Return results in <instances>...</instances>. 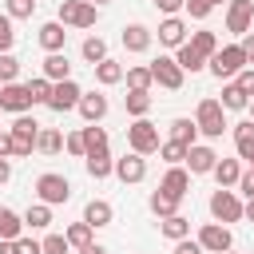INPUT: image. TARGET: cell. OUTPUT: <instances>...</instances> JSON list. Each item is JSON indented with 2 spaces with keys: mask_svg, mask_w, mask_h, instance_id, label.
Masks as SVG:
<instances>
[{
  "mask_svg": "<svg viewBox=\"0 0 254 254\" xmlns=\"http://www.w3.org/2000/svg\"><path fill=\"white\" fill-rule=\"evenodd\" d=\"M194 127H198L206 139H218V135L226 131V111H222V103H218V99H202L198 111H194Z\"/></svg>",
  "mask_w": 254,
  "mask_h": 254,
  "instance_id": "cell-1",
  "label": "cell"
},
{
  "mask_svg": "<svg viewBox=\"0 0 254 254\" xmlns=\"http://www.w3.org/2000/svg\"><path fill=\"white\" fill-rule=\"evenodd\" d=\"M95 16H99V8L91 0H64L60 4V24L64 28H95Z\"/></svg>",
  "mask_w": 254,
  "mask_h": 254,
  "instance_id": "cell-2",
  "label": "cell"
},
{
  "mask_svg": "<svg viewBox=\"0 0 254 254\" xmlns=\"http://www.w3.org/2000/svg\"><path fill=\"white\" fill-rule=\"evenodd\" d=\"M206 64H210V71H214L218 79H234V75L246 67V56H242V48H238V44H226V48H218Z\"/></svg>",
  "mask_w": 254,
  "mask_h": 254,
  "instance_id": "cell-3",
  "label": "cell"
},
{
  "mask_svg": "<svg viewBox=\"0 0 254 254\" xmlns=\"http://www.w3.org/2000/svg\"><path fill=\"white\" fill-rule=\"evenodd\" d=\"M36 194H40V202H44V206H60V202H67V198H71V183H67L64 175L48 171V175H40V179H36Z\"/></svg>",
  "mask_w": 254,
  "mask_h": 254,
  "instance_id": "cell-4",
  "label": "cell"
},
{
  "mask_svg": "<svg viewBox=\"0 0 254 254\" xmlns=\"http://www.w3.org/2000/svg\"><path fill=\"white\" fill-rule=\"evenodd\" d=\"M210 214H214V222H238L242 218V198L230 190V187H218L214 194H210Z\"/></svg>",
  "mask_w": 254,
  "mask_h": 254,
  "instance_id": "cell-5",
  "label": "cell"
},
{
  "mask_svg": "<svg viewBox=\"0 0 254 254\" xmlns=\"http://www.w3.org/2000/svg\"><path fill=\"white\" fill-rule=\"evenodd\" d=\"M127 143H131L135 155H151V151H159V127L151 119H135L127 127Z\"/></svg>",
  "mask_w": 254,
  "mask_h": 254,
  "instance_id": "cell-6",
  "label": "cell"
},
{
  "mask_svg": "<svg viewBox=\"0 0 254 254\" xmlns=\"http://www.w3.org/2000/svg\"><path fill=\"white\" fill-rule=\"evenodd\" d=\"M147 67H151V79H155L159 87H167V91H179V87H183V75H187V71L175 64V56H159V60H151Z\"/></svg>",
  "mask_w": 254,
  "mask_h": 254,
  "instance_id": "cell-7",
  "label": "cell"
},
{
  "mask_svg": "<svg viewBox=\"0 0 254 254\" xmlns=\"http://www.w3.org/2000/svg\"><path fill=\"white\" fill-rule=\"evenodd\" d=\"M194 242L202 246V254H226V250L234 246V238H230V230H226L222 222H206Z\"/></svg>",
  "mask_w": 254,
  "mask_h": 254,
  "instance_id": "cell-8",
  "label": "cell"
},
{
  "mask_svg": "<svg viewBox=\"0 0 254 254\" xmlns=\"http://www.w3.org/2000/svg\"><path fill=\"white\" fill-rule=\"evenodd\" d=\"M254 24V0H230L226 4V32L230 36H246Z\"/></svg>",
  "mask_w": 254,
  "mask_h": 254,
  "instance_id": "cell-9",
  "label": "cell"
},
{
  "mask_svg": "<svg viewBox=\"0 0 254 254\" xmlns=\"http://www.w3.org/2000/svg\"><path fill=\"white\" fill-rule=\"evenodd\" d=\"M28 107H32L28 83H0V111H12V115H28Z\"/></svg>",
  "mask_w": 254,
  "mask_h": 254,
  "instance_id": "cell-10",
  "label": "cell"
},
{
  "mask_svg": "<svg viewBox=\"0 0 254 254\" xmlns=\"http://www.w3.org/2000/svg\"><path fill=\"white\" fill-rule=\"evenodd\" d=\"M79 95H83V91H79V83H75V79H64V83H52V95H48V107L64 115V111H71V107H79Z\"/></svg>",
  "mask_w": 254,
  "mask_h": 254,
  "instance_id": "cell-11",
  "label": "cell"
},
{
  "mask_svg": "<svg viewBox=\"0 0 254 254\" xmlns=\"http://www.w3.org/2000/svg\"><path fill=\"white\" fill-rule=\"evenodd\" d=\"M111 175H119V183H143L147 179V159L143 155H123V159H115V171Z\"/></svg>",
  "mask_w": 254,
  "mask_h": 254,
  "instance_id": "cell-12",
  "label": "cell"
},
{
  "mask_svg": "<svg viewBox=\"0 0 254 254\" xmlns=\"http://www.w3.org/2000/svg\"><path fill=\"white\" fill-rule=\"evenodd\" d=\"M159 190H167V194H175V198H187V190H190V171H187V167H167Z\"/></svg>",
  "mask_w": 254,
  "mask_h": 254,
  "instance_id": "cell-13",
  "label": "cell"
},
{
  "mask_svg": "<svg viewBox=\"0 0 254 254\" xmlns=\"http://www.w3.org/2000/svg\"><path fill=\"white\" fill-rule=\"evenodd\" d=\"M87 123H99L103 115H107V95H99V91H83L79 95V107H75Z\"/></svg>",
  "mask_w": 254,
  "mask_h": 254,
  "instance_id": "cell-14",
  "label": "cell"
},
{
  "mask_svg": "<svg viewBox=\"0 0 254 254\" xmlns=\"http://www.w3.org/2000/svg\"><path fill=\"white\" fill-rule=\"evenodd\" d=\"M214 163H218V155H214L210 147H202V143H194V147L187 151V167H190V175H210Z\"/></svg>",
  "mask_w": 254,
  "mask_h": 254,
  "instance_id": "cell-15",
  "label": "cell"
},
{
  "mask_svg": "<svg viewBox=\"0 0 254 254\" xmlns=\"http://www.w3.org/2000/svg\"><path fill=\"white\" fill-rule=\"evenodd\" d=\"M159 44H167V48H183V44H187V24H183L179 16H167V20L159 24Z\"/></svg>",
  "mask_w": 254,
  "mask_h": 254,
  "instance_id": "cell-16",
  "label": "cell"
},
{
  "mask_svg": "<svg viewBox=\"0 0 254 254\" xmlns=\"http://www.w3.org/2000/svg\"><path fill=\"white\" fill-rule=\"evenodd\" d=\"M111 218H115V210H111V202H103V198H91V202L83 206V222H87L91 230L111 226Z\"/></svg>",
  "mask_w": 254,
  "mask_h": 254,
  "instance_id": "cell-17",
  "label": "cell"
},
{
  "mask_svg": "<svg viewBox=\"0 0 254 254\" xmlns=\"http://www.w3.org/2000/svg\"><path fill=\"white\" fill-rule=\"evenodd\" d=\"M64 40H67V32H64V24L60 20H48L44 28H40V48L52 56V52H64Z\"/></svg>",
  "mask_w": 254,
  "mask_h": 254,
  "instance_id": "cell-18",
  "label": "cell"
},
{
  "mask_svg": "<svg viewBox=\"0 0 254 254\" xmlns=\"http://www.w3.org/2000/svg\"><path fill=\"white\" fill-rule=\"evenodd\" d=\"M151 40H155V36H151V28H143V24H127V28H123V48H127V52H147Z\"/></svg>",
  "mask_w": 254,
  "mask_h": 254,
  "instance_id": "cell-19",
  "label": "cell"
},
{
  "mask_svg": "<svg viewBox=\"0 0 254 254\" xmlns=\"http://www.w3.org/2000/svg\"><path fill=\"white\" fill-rule=\"evenodd\" d=\"M44 79H52V83L71 79V64H67V56H64V52H52V56L44 60Z\"/></svg>",
  "mask_w": 254,
  "mask_h": 254,
  "instance_id": "cell-20",
  "label": "cell"
},
{
  "mask_svg": "<svg viewBox=\"0 0 254 254\" xmlns=\"http://www.w3.org/2000/svg\"><path fill=\"white\" fill-rule=\"evenodd\" d=\"M234 147H238V159H254V123H234Z\"/></svg>",
  "mask_w": 254,
  "mask_h": 254,
  "instance_id": "cell-21",
  "label": "cell"
},
{
  "mask_svg": "<svg viewBox=\"0 0 254 254\" xmlns=\"http://www.w3.org/2000/svg\"><path fill=\"white\" fill-rule=\"evenodd\" d=\"M8 135H12V139H20V143H36L40 123H36L32 115H16V119H12V127H8Z\"/></svg>",
  "mask_w": 254,
  "mask_h": 254,
  "instance_id": "cell-22",
  "label": "cell"
},
{
  "mask_svg": "<svg viewBox=\"0 0 254 254\" xmlns=\"http://www.w3.org/2000/svg\"><path fill=\"white\" fill-rule=\"evenodd\" d=\"M79 135H83V151H87V155H107V131H103V127L91 123V127H83ZM87 155H83V159H87Z\"/></svg>",
  "mask_w": 254,
  "mask_h": 254,
  "instance_id": "cell-23",
  "label": "cell"
},
{
  "mask_svg": "<svg viewBox=\"0 0 254 254\" xmlns=\"http://www.w3.org/2000/svg\"><path fill=\"white\" fill-rule=\"evenodd\" d=\"M187 48H190V52H198L202 60H210V56L218 52V36H214V32H190Z\"/></svg>",
  "mask_w": 254,
  "mask_h": 254,
  "instance_id": "cell-24",
  "label": "cell"
},
{
  "mask_svg": "<svg viewBox=\"0 0 254 254\" xmlns=\"http://www.w3.org/2000/svg\"><path fill=\"white\" fill-rule=\"evenodd\" d=\"M20 230H24V218H20L16 210L0 206V238H4V242H16V238H20Z\"/></svg>",
  "mask_w": 254,
  "mask_h": 254,
  "instance_id": "cell-25",
  "label": "cell"
},
{
  "mask_svg": "<svg viewBox=\"0 0 254 254\" xmlns=\"http://www.w3.org/2000/svg\"><path fill=\"white\" fill-rule=\"evenodd\" d=\"M210 175L218 179V187H234V183H238V175H242V167H238V159H218Z\"/></svg>",
  "mask_w": 254,
  "mask_h": 254,
  "instance_id": "cell-26",
  "label": "cell"
},
{
  "mask_svg": "<svg viewBox=\"0 0 254 254\" xmlns=\"http://www.w3.org/2000/svg\"><path fill=\"white\" fill-rule=\"evenodd\" d=\"M171 139H175V143H183V147H194V139H198L194 119H175V123H171Z\"/></svg>",
  "mask_w": 254,
  "mask_h": 254,
  "instance_id": "cell-27",
  "label": "cell"
},
{
  "mask_svg": "<svg viewBox=\"0 0 254 254\" xmlns=\"http://www.w3.org/2000/svg\"><path fill=\"white\" fill-rule=\"evenodd\" d=\"M179 202H183V198H175V194H167V190H155V194H151V210H155L159 218L179 214Z\"/></svg>",
  "mask_w": 254,
  "mask_h": 254,
  "instance_id": "cell-28",
  "label": "cell"
},
{
  "mask_svg": "<svg viewBox=\"0 0 254 254\" xmlns=\"http://www.w3.org/2000/svg\"><path fill=\"white\" fill-rule=\"evenodd\" d=\"M163 238H171V242H183L187 234H190V222L183 218V214H171V218H163Z\"/></svg>",
  "mask_w": 254,
  "mask_h": 254,
  "instance_id": "cell-29",
  "label": "cell"
},
{
  "mask_svg": "<svg viewBox=\"0 0 254 254\" xmlns=\"http://www.w3.org/2000/svg\"><path fill=\"white\" fill-rule=\"evenodd\" d=\"M91 234H95V230H91L87 222H71V226L64 230V238H67V246H71V250H83V246H91Z\"/></svg>",
  "mask_w": 254,
  "mask_h": 254,
  "instance_id": "cell-30",
  "label": "cell"
},
{
  "mask_svg": "<svg viewBox=\"0 0 254 254\" xmlns=\"http://www.w3.org/2000/svg\"><path fill=\"white\" fill-rule=\"evenodd\" d=\"M218 103H222V111H246V103H250V99H246V95L238 91V83L230 79V83L222 87V99H218Z\"/></svg>",
  "mask_w": 254,
  "mask_h": 254,
  "instance_id": "cell-31",
  "label": "cell"
},
{
  "mask_svg": "<svg viewBox=\"0 0 254 254\" xmlns=\"http://www.w3.org/2000/svg\"><path fill=\"white\" fill-rule=\"evenodd\" d=\"M127 115H135V119H147V111H151V91H127Z\"/></svg>",
  "mask_w": 254,
  "mask_h": 254,
  "instance_id": "cell-32",
  "label": "cell"
},
{
  "mask_svg": "<svg viewBox=\"0 0 254 254\" xmlns=\"http://www.w3.org/2000/svg\"><path fill=\"white\" fill-rule=\"evenodd\" d=\"M20 218H24V226H32V230H44V226L52 222V206L36 202V206H28V210H24Z\"/></svg>",
  "mask_w": 254,
  "mask_h": 254,
  "instance_id": "cell-33",
  "label": "cell"
},
{
  "mask_svg": "<svg viewBox=\"0 0 254 254\" xmlns=\"http://www.w3.org/2000/svg\"><path fill=\"white\" fill-rule=\"evenodd\" d=\"M95 79H99L103 87L119 83V79H123V64H115V60H103V64H95Z\"/></svg>",
  "mask_w": 254,
  "mask_h": 254,
  "instance_id": "cell-34",
  "label": "cell"
},
{
  "mask_svg": "<svg viewBox=\"0 0 254 254\" xmlns=\"http://www.w3.org/2000/svg\"><path fill=\"white\" fill-rule=\"evenodd\" d=\"M60 147H64V131L48 127V131H40V135H36V151H44V155H56Z\"/></svg>",
  "mask_w": 254,
  "mask_h": 254,
  "instance_id": "cell-35",
  "label": "cell"
},
{
  "mask_svg": "<svg viewBox=\"0 0 254 254\" xmlns=\"http://www.w3.org/2000/svg\"><path fill=\"white\" fill-rule=\"evenodd\" d=\"M83 60H87L91 67L103 64V60H107V44H103L99 36H87V40H83Z\"/></svg>",
  "mask_w": 254,
  "mask_h": 254,
  "instance_id": "cell-36",
  "label": "cell"
},
{
  "mask_svg": "<svg viewBox=\"0 0 254 254\" xmlns=\"http://www.w3.org/2000/svg\"><path fill=\"white\" fill-rule=\"evenodd\" d=\"M123 75H127V87L131 91H151V83H155L151 79V67H127Z\"/></svg>",
  "mask_w": 254,
  "mask_h": 254,
  "instance_id": "cell-37",
  "label": "cell"
},
{
  "mask_svg": "<svg viewBox=\"0 0 254 254\" xmlns=\"http://www.w3.org/2000/svg\"><path fill=\"white\" fill-rule=\"evenodd\" d=\"M187 151H190V147H183V143H175V139L159 143V155H163L171 167H183V163H187Z\"/></svg>",
  "mask_w": 254,
  "mask_h": 254,
  "instance_id": "cell-38",
  "label": "cell"
},
{
  "mask_svg": "<svg viewBox=\"0 0 254 254\" xmlns=\"http://www.w3.org/2000/svg\"><path fill=\"white\" fill-rule=\"evenodd\" d=\"M115 171V159L111 155H87V175L91 179H107Z\"/></svg>",
  "mask_w": 254,
  "mask_h": 254,
  "instance_id": "cell-39",
  "label": "cell"
},
{
  "mask_svg": "<svg viewBox=\"0 0 254 254\" xmlns=\"http://www.w3.org/2000/svg\"><path fill=\"white\" fill-rule=\"evenodd\" d=\"M175 64H179V67H183V71H202V67H206V60H202V56H198V52H190V48H187V44H183V48H179V56H175Z\"/></svg>",
  "mask_w": 254,
  "mask_h": 254,
  "instance_id": "cell-40",
  "label": "cell"
},
{
  "mask_svg": "<svg viewBox=\"0 0 254 254\" xmlns=\"http://www.w3.org/2000/svg\"><path fill=\"white\" fill-rule=\"evenodd\" d=\"M36 12V0H4V16L8 20H28Z\"/></svg>",
  "mask_w": 254,
  "mask_h": 254,
  "instance_id": "cell-41",
  "label": "cell"
},
{
  "mask_svg": "<svg viewBox=\"0 0 254 254\" xmlns=\"http://www.w3.org/2000/svg\"><path fill=\"white\" fill-rule=\"evenodd\" d=\"M28 95H32V107H36V103H44V107H48V95H52V79H44V75H40V79H32V83H28Z\"/></svg>",
  "mask_w": 254,
  "mask_h": 254,
  "instance_id": "cell-42",
  "label": "cell"
},
{
  "mask_svg": "<svg viewBox=\"0 0 254 254\" xmlns=\"http://www.w3.org/2000/svg\"><path fill=\"white\" fill-rule=\"evenodd\" d=\"M16 75H20V60L12 52H4L0 56V83H16Z\"/></svg>",
  "mask_w": 254,
  "mask_h": 254,
  "instance_id": "cell-43",
  "label": "cell"
},
{
  "mask_svg": "<svg viewBox=\"0 0 254 254\" xmlns=\"http://www.w3.org/2000/svg\"><path fill=\"white\" fill-rule=\"evenodd\" d=\"M40 250H44V254H67L71 246H67V238H64V234H48V238L40 242Z\"/></svg>",
  "mask_w": 254,
  "mask_h": 254,
  "instance_id": "cell-44",
  "label": "cell"
},
{
  "mask_svg": "<svg viewBox=\"0 0 254 254\" xmlns=\"http://www.w3.org/2000/svg\"><path fill=\"white\" fill-rule=\"evenodd\" d=\"M234 83H238V91H242L246 99H254V67H242V71L234 75Z\"/></svg>",
  "mask_w": 254,
  "mask_h": 254,
  "instance_id": "cell-45",
  "label": "cell"
},
{
  "mask_svg": "<svg viewBox=\"0 0 254 254\" xmlns=\"http://www.w3.org/2000/svg\"><path fill=\"white\" fill-rule=\"evenodd\" d=\"M12 44H16V32H12V20H8L4 12H0V56H4V52H8Z\"/></svg>",
  "mask_w": 254,
  "mask_h": 254,
  "instance_id": "cell-46",
  "label": "cell"
},
{
  "mask_svg": "<svg viewBox=\"0 0 254 254\" xmlns=\"http://www.w3.org/2000/svg\"><path fill=\"white\" fill-rule=\"evenodd\" d=\"M64 147H67V155H75V159H83V155H87V151H83V135H79V131L64 135Z\"/></svg>",
  "mask_w": 254,
  "mask_h": 254,
  "instance_id": "cell-47",
  "label": "cell"
},
{
  "mask_svg": "<svg viewBox=\"0 0 254 254\" xmlns=\"http://www.w3.org/2000/svg\"><path fill=\"white\" fill-rule=\"evenodd\" d=\"M183 8H187V12H190V16H194V20H206V16H210V12H214V8H210V4H206V0H187V4H183Z\"/></svg>",
  "mask_w": 254,
  "mask_h": 254,
  "instance_id": "cell-48",
  "label": "cell"
},
{
  "mask_svg": "<svg viewBox=\"0 0 254 254\" xmlns=\"http://www.w3.org/2000/svg\"><path fill=\"white\" fill-rule=\"evenodd\" d=\"M234 187H238V190H242V194H246V198H254V167H250V171H242V175H238V183H234Z\"/></svg>",
  "mask_w": 254,
  "mask_h": 254,
  "instance_id": "cell-49",
  "label": "cell"
},
{
  "mask_svg": "<svg viewBox=\"0 0 254 254\" xmlns=\"http://www.w3.org/2000/svg\"><path fill=\"white\" fill-rule=\"evenodd\" d=\"M16 254H44L36 238H16Z\"/></svg>",
  "mask_w": 254,
  "mask_h": 254,
  "instance_id": "cell-50",
  "label": "cell"
},
{
  "mask_svg": "<svg viewBox=\"0 0 254 254\" xmlns=\"http://www.w3.org/2000/svg\"><path fill=\"white\" fill-rule=\"evenodd\" d=\"M238 48H242V56H246V64H254V32H246V36L238 40Z\"/></svg>",
  "mask_w": 254,
  "mask_h": 254,
  "instance_id": "cell-51",
  "label": "cell"
},
{
  "mask_svg": "<svg viewBox=\"0 0 254 254\" xmlns=\"http://www.w3.org/2000/svg\"><path fill=\"white\" fill-rule=\"evenodd\" d=\"M183 4H187V0H155V8H159L163 16H175V12L183 8Z\"/></svg>",
  "mask_w": 254,
  "mask_h": 254,
  "instance_id": "cell-52",
  "label": "cell"
},
{
  "mask_svg": "<svg viewBox=\"0 0 254 254\" xmlns=\"http://www.w3.org/2000/svg\"><path fill=\"white\" fill-rule=\"evenodd\" d=\"M175 254H202V246L190 242V238H183V242H175Z\"/></svg>",
  "mask_w": 254,
  "mask_h": 254,
  "instance_id": "cell-53",
  "label": "cell"
},
{
  "mask_svg": "<svg viewBox=\"0 0 254 254\" xmlns=\"http://www.w3.org/2000/svg\"><path fill=\"white\" fill-rule=\"evenodd\" d=\"M0 159H12V135L0 131Z\"/></svg>",
  "mask_w": 254,
  "mask_h": 254,
  "instance_id": "cell-54",
  "label": "cell"
},
{
  "mask_svg": "<svg viewBox=\"0 0 254 254\" xmlns=\"http://www.w3.org/2000/svg\"><path fill=\"white\" fill-rule=\"evenodd\" d=\"M8 179H12V163H8V159H0V187H4Z\"/></svg>",
  "mask_w": 254,
  "mask_h": 254,
  "instance_id": "cell-55",
  "label": "cell"
},
{
  "mask_svg": "<svg viewBox=\"0 0 254 254\" xmlns=\"http://www.w3.org/2000/svg\"><path fill=\"white\" fill-rule=\"evenodd\" d=\"M242 218H250V222H254V198H246V202H242Z\"/></svg>",
  "mask_w": 254,
  "mask_h": 254,
  "instance_id": "cell-56",
  "label": "cell"
},
{
  "mask_svg": "<svg viewBox=\"0 0 254 254\" xmlns=\"http://www.w3.org/2000/svg\"><path fill=\"white\" fill-rule=\"evenodd\" d=\"M79 254H107V250H103V246H99V242H91V246H83V250H79Z\"/></svg>",
  "mask_w": 254,
  "mask_h": 254,
  "instance_id": "cell-57",
  "label": "cell"
},
{
  "mask_svg": "<svg viewBox=\"0 0 254 254\" xmlns=\"http://www.w3.org/2000/svg\"><path fill=\"white\" fill-rule=\"evenodd\" d=\"M0 254H16V242H4L0 238Z\"/></svg>",
  "mask_w": 254,
  "mask_h": 254,
  "instance_id": "cell-58",
  "label": "cell"
},
{
  "mask_svg": "<svg viewBox=\"0 0 254 254\" xmlns=\"http://www.w3.org/2000/svg\"><path fill=\"white\" fill-rule=\"evenodd\" d=\"M246 107H250V123H254V99H250V103H246Z\"/></svg>",
  "mask_w": 254,
  "mask_h": 254,
  "instance_id": "cell-59",
  "label": "cell"
},
{
  "mask_svg": "<svg viewBox=\"0 0 254 254\" xmlns=\"http://www.w3.org/2000/svg\"><path fill=\"white\" fill-rule=\"evenodd\" d=\"M206 4H210V8H214V4H230V0H206Z\"/></svg>",
  "mask_w": 254,
  "mask_h": 254,
  "instance_id": "cell-60",
  "label": "cell"
},
{
  "mask_svg": "<svg viewBox=\"0 0 254 254\" xmlns=\"http://www.w3.org/2000/svg\"><path fill=\"white\" fill-rule=\"evenodd\" d=\"M91 4H95V8H99V4H111V0H91Z\"/></svg>",
  "mask_w": 254,
  "mask_h": 254,
  "instance_id": "cell-61",
  "label": "cell"
},
{
  "mask_svg": "<svg viewBox=\"0 0 254 254\" xmlns=\"http://www.w3.org/2000/svg\"><path fill=\"white\" fill-rule=\"evenodd\" d=\"M226 254H234V250H226Z\"/></svg>",
  "mask_w": 254,
  "mask_h": 254,
  "instance_id": "cell-62",
  "label": "cell"
},
{
  "mask_svg": "<svg viewBox=\"0 0 254 254\" xmlns=\"http://www.w3.org/2000/svg\"><path fill=\"white\" fill-rule=\"evenodd\" d=\"M250 167H254V159H250Z\"/></svg>",
  "mask_w": 254,
  "mask_h": 254,
  "instance_id": "cell-63",
  "label": "cell"
}]
</instances>
